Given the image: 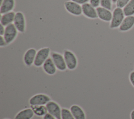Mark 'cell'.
<instances>
[{
  "label": "cell",
  "mask_w": 134,
  "mask_h": 119,
  "mask_svg": "<svg viewBox=\"0 0 134 119\" xmlns=\"http://www.w3.org/2000/svg\"><path fill=\"white\" fill-rule=\"evenodd\" d=\"M111 20L110 22L109 28L110 29H116L119 28L125 18V15L123 9L116 7L113 11Z\"/></svg>",
  "instance_id": "6da1fadb"
},
{
  "label": "cell",
  "mask_w": 134,
  "mask_h": 119,
  "mask_svg": "<svg viewBox=\"0 0 134 119\" xmlns=\"http://www.w3.org/2000/svg\"><path fill=\"white\" fill-rule=\"evenodd\" d=\"M50 54L49 47H44L41 48L37 52L34 65L38 67L42 66L45 61L49 57Z\"/></svg>",
  "instance_id": "7a4b0ae2"
},
{
  "label": "cell",
  "mask_w": 134,
  "mask_h": 119,
  "mask_svg": "<svg viewBox=\"0 0 134 119\" xmlns=\"http://www.w3.org/2000/svg\"><path fill=\"white\" fill-rule=\"evenodd\" d=\"M63 55L67 68L70 70H74L77 66V59L75 54L70 50H65Z\"/></svg>",
  "instance_id": "3957f363"
},
{
  "label": "cell",
  "mask_w": 134,
  "mask_h": 119,
  "mask_svg": "<svg viewBox=\"0 0 134 119\" xmlns=\"http://www.w3.org/2000/svg\"><path fill=\"white\" fill-rule=\"evenodd\" d=\"M51 100L50 97L44 93H38L32 96L29 100L30 105H46Z\"/></svg>",
  "instance_id": "277c9868"
},
{
  "label": "cell",
  "mask_w": 134,
  "mask_h": 119,
  "mask_svg": "<svg viewBox=\"0 0 134 119\" xmlns=\"http://www.w3.org/2000/svg\"><path fill=\"white\" fill-rule=\"evenodd\" d=\"M50 55L51 58L58 70L60 71H64L67 69L63 55L57 52H52Z\"/></svg>",
  "instance_id": "5b68a950"
},
{
  "label": "cell",
  "mask_w": 134,
  "mask_h": 119,
  "mask_svg": "<svg viewBox=\"0 0 134 119\" xmlns=\"http://www.w3.org/2000/svg\"><path fill=\"white\" fill-rule=\"evenodd\" d=\"M18 32V31L14 23L10 24L5 27V30L3 37L7 44H10L15 40L17 35Z\"/></svg>",
  "instance_id": "8992f818"
},
{
  "label": "cell",
  "mask_w": 134,
  "mask_h": 119,
  "mask_svg": "<svg viewBox=\"0 0 134 119\" xmlns=\"http://www.w3.org/2000/svg\"><path fill=\"white\" fill-rule=\"evenodd\" d=\"M48 113L55 117L56 119H61V111L60 105L56 102L50 100L46 105Z\"/></svg>",
  "instance_id": "52a82bcc"
},
{
  "label": "cell",
  "mask_w": 134,
  "mask_h": 119,
  "mask_svg": "<svg viewBox=\"0 0 134 119\" xmlns=\"http://www.w3.org/2000/svg\"><path fill=\"white\" fill-rule=\"evenodd\" d=\"M13 23L19 32L24 33L25 31L26 19L22 12L18 11L16 13Z\"/></svg>",
  "instance_id": "ba28073f"
},
{
  "label": "cell",
  "mask_w": 134,
  "mask_h": 119,
  "mask_svg": "<svg viewBox=\"0 0 134 119\" xmlns=\"http://www.w3.org/2000/svg\"><path fill=\"white\" fill-rule=\"evenodd\" d=\"M64 7L66 10L70 14L79 16L82 14V6L73 1H69L64 3Z\"/></svg>",
  "instance_id": "9c48e42d"
},
{
  "label": "cell",
  "mask_w": 134,
  "mask_h": 119,
  "mask_svg": "<svg viewBox=\"0 0 134 119\" xmlns=\"http://www.w3.org/2000/svg\"><path fill=\"white\" fill-rule=\"evenodd\" d=\"M83 15L89 19H96L98 18L96 8L92 6L89 3H86L82 5Z\"/></svg>",
  "instance_id": "30bf717a"
},
{
  "label": "cell",
  "mask_w": 134,
  "mask_h": 119,
  "mask_svg": "<svg viewBox=\"0 0 134 119\" xmlns=\"http://www.w3.org/2000/svg\"><path fill=\"white\" fill-rule=\"evenodd\" d=\"M37 52L34 48H30L25 52L23 57V61L27 66L30 67L34 64Z\"/></svg>",
  "instance_id": "8fae6325"
},
{
  "label": "cell",
  "mask_w": 134,
  "mask_h": 119,
  "mask_svg": "<svg viewBox=\"0 0 134 119\" xmlns=\"http://www.w3.org/2000/svg\"><path fill=\"white\" fill-rule=\"evenodd\" d=\"M96 11L98 18L99 19L105 22H110L113 13L110 10L100 6L96 8Z\"/></svg>",
  "instance_id": "7c38bea8"
},
{
  "label": "cell",
  "mask_w": 134,
  "mask_h": 119,
  "mask_svg": "<svg viewBox=\"0 0 134 119\" xmlns=\"http://www.w3.org/2000/svg\"><path fill=\"white\" fill-rule=\"evenodd\" d=\"M134 26V16H126L125 17L121 24L119 27V30L126 32L131 29Z\"/></svg>",
  "instance_id": "4fadbf2b"
},
{
  "label": "cell",
  "mask_w": 134,
  "mask_h": 119,
  "mask_svg": "<svg viewBox=\"0 0 134 119\" xmlns=\"http://www.w3.org/2000/svg\"><path fill=\"white\" fill-rule=\"evenodd\" d=\"M44 72L49 75H53L57 72V68L51 57H49L42 65Z\"/></svg>",
  "instance_id": "5bb4252c"
},
{
  "label": "cell",
  "mask_w": 134,
  "mask_h": 119,
  "mask_svg": "<svg viewBox=\"0 0 134 119\" xmlns=\"http://www.w3.org/2000/svg\"><path fill=\"white\" fill-rule=\"evenodd\" d=\"M15 0H4L0 4V13L1 15L13 11L15 7Z\"/></svg>",
  "instance_id": "9a60e30c"
},
{
  "label": "cell",
  "mask_w": 134,
  "mask_h": 119,
  "mask_svg": "<svg viewBox=\"0 0 134 119\" xmlns=\"http://www.w3.org/2000/svg\"><path fill=\"white\" fill-rule=\"evenodd\" d=\"M15 14L16 13L14 11H12L1 15L0 19L1 24L6 27L10 24L13 23Z\"/></svg>",
  "instance_id": "2e32d148"
},
{
  "label": "cell",
  "mask_w": 134,
  "mask_h": 119,
  "mask_svg": "<svg viewBox=\"0 0 134 119\" xmlns=\"http://www.w3.org/2000/svg\"><path fill=\"white\" fill-rule=\"evenodd\" d=\"M70 110L75 119H86L85 113L80 106L73 104L70 107Z\"/></svg>",
  "instance_id": "e0dca14e"
},
{
  "label": "cell",
  "mask_w": 134,
  "mask_h": 119,
  "mask_svg": "<svg viewBox=\"0 0 134 119\" xmlns=\"http://www.w3.org/2000/svg\"><path fill=\"white\" fill-rule=\"evenodd\" d=\"M35 115L31 108H26L19 111L14 119H31Z\"/></svg>",
  "instance_id": "ac0fdd59"
},
{
  "label": "cell",
  "mask_w": 134,
  "mask_h": 119,
  "mask_svg": "<svg viewBox=\"0 0 134 119\" xmlns=\"http://www.w3.org/2000/svg\"><path fill=\"white\" fill-rule=\"evenodd\" d=\"M30 108L37 116H43L48 113L46 105H31Z\"/></svg>",
  "instance_id": "d6986e66"
},
{
  "label": "cell",
  "mask_w": 134,
  "mask_h": 119,
  "mask_svg": "<svg viewBox=\"0 0 134 119\" xmlns=\"http://www.w3.org/2000/svg\"><path fill=\"white\" fill-rule=\"evenodd\" d=\"M125 16H133L134 15V0H130L122 9Z\"/></svg>",
  "instance_id": "ffe728a7"
},
{
  "label": "cell",
  "mask_w": 134,
  "mask_h": 119,
  "mask_svg": "<svg viewBox=\"0 0 134 119\" xmlns=\"http://www.w3.org/2000/svg\"><path fill=\"white\" fill-rule=\"evenodd\" d=\"M61 119H75L70 110L66 108H62Z\"/></svg>",
  "instance_id": "44dd1931"
},
{
  "label": "cell",
  "mask_w": 134,
  "mask_h": 119,
  "mask_svg": "<svg viewBox=\"0 0 134 119\" xmlns=\"http://www.w3.org/2000/svg\"><path fill=\"white\" fill-rule=\"evenodd\" d=\"M112 0H100V5L101 7L111 10L112 8Z\"/></svg>",
  "instance_id": "7402d4cb"
},
{
  "label": "cell",
  "mask_w": 134,
  "mask_h": 119,
  "mask_svg": "<svg viewBox=\"0 0 134 119\" xmlns=\"http://www.w3.org/2000/svg\"><path fill=\"white\" fill-rule=\"evenodd\" d=\"M130 1V0H117L116 3V7L120 8H124Z\"/></svg>",
  "instance_id": "603a6c76"
},
{
  "label": "cell",
  "mask_w": 134,
  "mask_h": 119,
  "mask_svg": "<svg viewBox=\"0 0 134 119\" xmlns=\"http://www.w3.org/2000/svg\"><path fill=\"white\" fill-rule=\"evenodd\" d=\"M89 3L95 8L99 7L100 4V0H89Z\"/></svg>",
  "instance_id": "cb8c5ba5"
},
{
  "label": "cell",
  "mask_w": 134,
  "mask_h": 119,
  "mask_svg": "<svg viewBox=\"0 0 134 119\" xmlns=\"http://www.w3.org/2000/svg\"><path fill=\"white\" fill-rule=\"evenodd\" d=\"M7 45H8L6 42V41L5 40L3 36L2 35H0V46L1 47H4L5 46H6Z\"/></svg>",
  "instance_id": "d4e9b609"
},
{
  "label": "cell",
  "mask_w": 134,
  "mask_h": 119,
  "mask_svg": "<svg viewBox=\"0 0 134 119\" xmlns=\"http://www.w3.org/2000/svg\"><path fill=\"white\" fill-rule=\"evenodd\" d=\"M71 1H73L77 4H79L80 5H83L84 4H85L86 3H88L89 0H70Z\"/></svg>",
  "instance_id": "484cf974"
},
{
  "label": "cell",
  "mask_w": 134,
  "mask_h": 119,
  "mask_svg": "<svg viewBox=\"0 0 134 119\" xmlns=\"http://www.w3.org/2000/svg\"><path fill=\"white\" fill-rule=\"evenodd\" d=\"M129 80L131 84L134 87V72H132L129 74Z\"/></svg>",
  "instance_id": "4316f807"
},
{
  "label": "cell",
  "mask_w": 134,
  "mask_h": 119,
  "mask_svg": "<svg viewBox=\"0 0 134 119\" xmlns=\"http://www.w3.org/2000/svg\"><path fill=\"white\" fill-rule=\"evenodd\" d=\"M43 119H56V118L55 117H54L50 114L47 113L44 116H43Z\"/></svg>",
  "instance_id": "83f0119b"
},
{
  "label": "cell",
  "mask_w": 134,
  "mask_h": 119,
  "mask_svg": "<svg viewBox=\"0 0 134 119\" xmlns=\"http://www.w3.org/2000/svg\"><path fill=\"white\" fill-rule=\"evenodd\" d=\"M5 30V27L3 25L0 24V35L3 36Z\"/></svg>",
  "instance_id": "f1b7e54d"
},
{
  "label": "cell",
  "mask_w": 134,
  "mask_h": 119,
  "mask_svg": "<svg viewBox=\"0 0 134 119\" xmlns=\"http://www.w3.org/2000/svg\"><path fill=\"white\" fill-rule=\"evenodd\" d=\"M130 117L131 119H134V110L132 111L130 113Z\"/></svg>",
  "instance_id": "f546056e"
},
{
  "label": "cell",
  "mask_w": 134,
  "mask_h": 119,
  "mask_svg": "<svg viewBox=\"0 0 134 119\" xmlns=\"http://www.w3.org/2000/svg\"><path fill=\"white\" fill-rule=\"evenodd\" d=\"M117 1V0H112V2L113 3H116Z\"/></svg>",
  "instance_id": "4dcf8cb0"
},
{
  "label": "cell",
  "mask_w": 134,
  "mask_h": 119,
  "mask_svg": "<svg viewBox=\"0 0 134 119\" xmlns=\"http://www.w3.org/2000/svg\"><path fill=\"white\" fill-rule=\"evenodd\" d=\"M3 1H4V0H0V4L3 2Z\"/></svg>",
  "instance_id": "1f68e13d"
},
{
  "label": "cell",
  "mask_w": 134,
  "mask_h": 119,
  "mask_svg": "<svg viewBox=\"0 0 134 119\" xmlns=\"http://www.w3.org/2000/svg\"><path fill=\"white\" fill-rule=\"evenodd\" d=\"M4 119H9V118H4Z\"/></svg>",
  "instance_id": "d6a6232c"
}]
</instances>
